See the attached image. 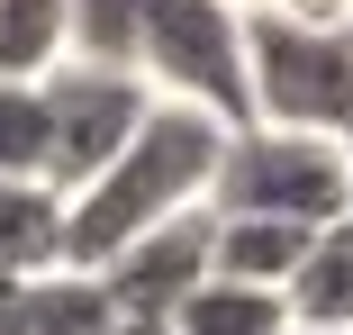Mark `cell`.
<instances>
[{
  "label": "cell",
  "instance_id": "obj_5",
  "mask_svg": "<svg viewBox=\"0 0 353 335\" xmlns=\"http://www.w3.org/2000/svg\"><path fill=\"white\" fill-rule=\"evenodd\" d=\"M46 91V181L73 199V190H91L118 154H127V136L145 127V109H154V91L127 73V63H54V73L37 82Z\"/></svg>",
  "mask_w": 353,
  "mask_h": 335
},
{
  "label": "cell",
  "instance_id": "obj_18",
  "mask_svg": "<svg viewBox=\"0 0 353 335\" xmlns=\"http://www.w3.org/2000/svg\"><path fill=\"white\" fill-rule=\"evenodd\" d=\"M335 154H344V190H353V118H344V136H335Z\"/></svg>",
  "mask_w": 353,
  "mask_h": 335
},
{
  "label": "cell",
  "instance_id": "obj_8",
  "mask_svg": "<svg viewBox=\"0 0 353 335\" xmlns=\"http://www.w3.org/2000/svg\"><path fill=\"white\" fill-rule=\"evenodd\" d=\"M308 227H272V218H208V281H236V290H272L299 272Z\"/></svg>",
  "mask_w": 353,
  "mask_h": 335
},
{
  "label": "cell",
  "instance_id": "obj_1",
  "mask_svg": "<svg viewBox=\"0 0 353 335\" xmlns=\"http://www.w3.org/2000/svg\"><path fill=\"white\" fill-rule=\"evenodd\" d=\"M218 145H227V127H218V118L154 100L145 127L127 136V154H118L91 190L63 199V272H109V263H118L136 236H154V227L208 209Z\"/></svg>",
  "mask_w": 353,
  "mask_h": 335
},
{
  "label": "cell",
  "instance_id": "obj_12",
  "mask_svg": "<svg viewBox=\"0 0 353 335\" xmlns=\"http://www.w3.org/2000/svg\"><path fill=\"white\" fill-rule=\"evenodd\" d=\"M109 326H118V308H109V290L91 272L28 281V335H109Z\"/></svg>",
  "mask_w": 353,
  "mask_h": 335
},
{
  "label": "cell",
  "instance_id": "obj_16",
  "mask_svg": "<svg viewBox=\"0 0 353 335\" xmlns=\"http://www.w3.org/2000/svg\"><path fill=\"white\" fill-rule=\"evenodd\" d=\"M0 335H28V281H0Z\"/></svg>",
  "mask_w": 353,
  "mask_h": 335
},
{
  "label": "cell",
  "instance_id": "obj_3",
  "mask_svg": "<svg viewBox=\"0 0 353 335\" xmlns=\"http://www.w3.org/2000/svg\"><path fill=\"white\" fill-rule=\"evenodd\" d=\"M208 218H272V227H335L353 218L335 136H290V127H236L208 172Z\"/></svg>",
  "mask_w": 353,
  "mask_h": 335
},
{
  "label": "cell",
  "instance_id": "obj_2",
  "mask_svg": "<svg viewBox=\"0 0 353 335\" xmlns=\"http://www.w3.org/2000/svg\"><path fill=\"white\" fill-rule=\"evenodd\" d=\"M127 73L145 82L172 109L218 118L227 136L245 118V19L227 0H136V28H127Z\"/></svg>",
  "mask_w": 353,
  "mask_h": 335
},
{
  "label": "cell",
  "instance_id": "obj_17",
  "mask_svg": "<svg viewBox=\"0 0 353 335\" xmlns=\"http://www.w3.org/2000/svg\"><path fill=\"white\" fill-rule=\"evenodd\" d=\"M109 335H172V326H145V317H118Z\"/></svg>",
  "mask_w": 353,
  "mask_h": 335
},
{
  "label": "cell",
  "instance_id": "obj_15",
  "mask_svg": "<svg viewBox=\"0 0 353 335\" xmlns=\"http://www.w3.org/2000/svg\"><path fill=\"white\" fill-rule=\"evenodd\" d=\"M272 19H290L308 37H353V0H272Z\"/></svg>",
  "mask_w": 353,
  "mask_h": 335
},
{
  "label": "cell",
  "instance_id": "obj_11",
  "mask_svg": "<svg viewBox=\"0 0 353 335\" xmlns=\"http://www.w3.org/2000/svg\"><path fill=\"white\" fill-rule=\"evenodd\" d=\"M172 335H281L290 317H281V299L272 290H236V281H199L172 317H163Z\"/></svg>",
  "mask_w": 353,
  "mask_h": 335
},
{
  "label": "cell",
  "instance_id": "obj_9",
  "mask_svg": "<svg viewBox=\"0 0 353 335\" xmlns=\"http://www.w3.org/2000/svg\"><path fill=\"white\" fill-rule=\"evenodd\" d=\"M46 272H63V190L0 181V281H46Z\"/></svg>",
  "mask_w": 353,
  "mask_h": 335
},
{
  "label": "cell",
  "instance_id": "obj_10",
  "mask_svg": "<svg viewBox=\"0 0 353 335\" xmlns=\"http://www.w3.org/2000/svg\"><path fill=\"white\" fill-rule=\"evenodd\" d=\"M54 63H73L63 0H0V82H46Z\"/></svg>",
  "mask_w": 353,
  "mask_h": 335
},
{
  "label": "cell",
  "instance_id": "obj_13",
  "mask_svg": "<svg viewBox=\"0 0 353 335\" xmlns=\"http://www.w3.org/2000/svg\"><path fill=\"white\" fill-rule=\"evenodd\" d=\"M0 181H46V91L37 82H0Z\"/></svg>",
  "mask_w": 353,
  "mask_h": 335
},
{
  "label": "cell",
  "instance_id": "obj_19",
  "mask_svg": "<svg viewBox=\"0 0 353 335\" xmlns=\"http://www.w3.org/2000/svg\"><path fill=\"white\" fill-rule=\"evenodd\" d=\"M227 10H236V19H263V10H272V0H227Z\"/></svg>",
  "mask_w": 353,
  "mask_h": 335
},
{
  "label": "cell",
  "instance_id": "obj_7",
  "mask_svg": "<svg viewBox=\"0 0 353 335\" xmlns=\"http://www.w3.org/2000/svg\"><path fill=\"white\" fill-rule=\"evenodd\" d=\"M281 317L299 335H353V218L308 236L299 272L281 281Z\"/></svg>",
  "mask_w": 353,
  "mask_h": 335
},
{
  "label": "cell",
  "instance_id": "obj_20",
  "mask_svg": "<svg viewBox=\"0 0 353 335\" xmlns=\"http://www.w3.org/2000/svg\"><path fill=\"white\" fill-rule=\"evenodd\" d=\"M281 335H299V326H281Z\"/></svg>",
  "mask_w": 353,
  "mask_h": 335
},
{
  "label": "cell",
  "instance_id": "obj_6",
  "mask_svg": "<svg viewBox=\"0 0 353 335\" xmlns=\"http://www.w3.org/2000/svg\"><path fill=\"white\" fill-rule=\"evenodd\" d=\"M100 290H109V308L118 317H145V326H163L199 281H208V209H190V218H172V227H154V236H136L109 272H91Z\"/></svg>",
  "mask_w": 353,
  "mask_h": 335
},
{
  "label": "cell",
  "instance_id": "obj_14",
  "mask_svg": "<svg viewBox=\"0 0 353 335\" xmlns=\"http://www.w3.org/2000/svg\"><path fill=\"white\" fill-rule=\"evenodd\" d=\"M63 19H73V54L82 63H127L136 0H63Z\"/></svg>",
  "mask_w": 353,
  "mask_h": 335
},
{
  "label": "cell",
  "instance_id": "obj_4",
  "mask_svg": "<svg viewBox=\"0 0 353 335\" xmlns=\"http://www.w3.org/2000/svg\"><path fill=\"white\" fill-rule=\"evenodd\" d=\"M245 118L290 136H344L353 118V37H308L290 19H245Z\"/></svg>",
  "mask_w": 353,
  "mask_h": 335
}]
</instances>
